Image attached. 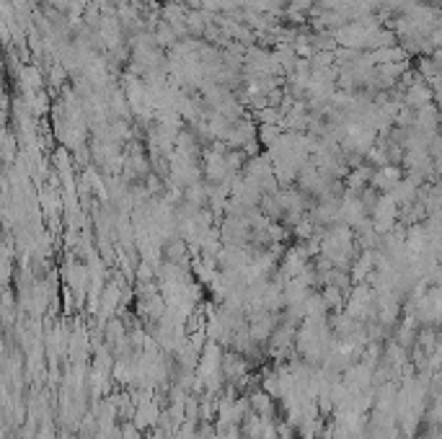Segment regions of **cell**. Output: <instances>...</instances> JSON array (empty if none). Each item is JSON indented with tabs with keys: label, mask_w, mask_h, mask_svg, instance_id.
I'll return each mask as SVG.
<instances>
[{
	"label": "cell",
	"mask_w": 442,
	"mask_h": 439,
	"mask_svg": "<svg viewBox=\"0 0 442 439\" xmlns=\"http://www.w3.org/2000/svg\"><path fill=\"white\" fill-rule=\"evenodd\" d=\"M434 416H442V405H437V411H434Z\"/></svg>",
	"instance_id": "obj_1"
}]
</instances>
